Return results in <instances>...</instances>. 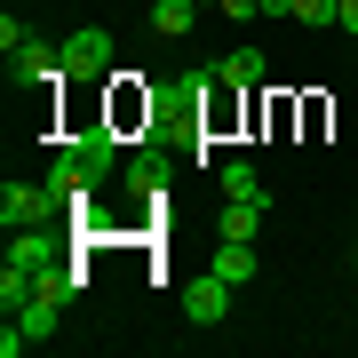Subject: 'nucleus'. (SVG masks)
<instances>
[{
  "label": "nucleus",
  "instance_id": "obj_8",
  "mask_svg": "<svg viewBox=\"0 0 358 358\" xmlns=\"http://www.w3.org/2000/svg\"><path fill=\"white\" fill-rule=\"evenodd\" d=\"M207 271H223L231 287H247V279H255V271H263V263H255V239H223L215 255H207Z\"/></svg>",
  "mask_w": 358,
  "mask_h": 358
},
{
  "label": "nucleus",
  "instance_id": "obj_2",
  "mask_svg": "<svg viewBox=\"0 0 358 358\" xmlns=\"http://www.w3.org/2000/svg\"><path fill=\"white\" fill-rule=\"evenodd\" d=\"M231 294L239 287H231L223 271H192V279H183V319L192 327H223L231 319Z\"/></svg>",
  "mask_w": 358,
  "mask_h": 358
},
{
  "label": "nucleus",
  "instance_id": "obj_5",
  "mask_svg": "<svg viewBox=\"0 0 358 358\" xmlns=\"http://www.w3.org/2000/svg\"><path fill=\"white\" fill-rule=\"evenodd\" d=\"M8 80H16V88H56V80H64V48H40V40H24V48L8 56Z\"/></svg>",
  "mask_w": 358,
  "mask_h": 358
},
{
  "label": "nucleus",
  "instance_id": "obj_4",
  "mask_svg": "<svg viewBox=\"0 0 358 358\" xmlns=\"http://www.w3.org/2000/svg\"><path fill=\"white\" fill-rule=\"evenodd\" d=\"M48 215H64L48 183H16V176L0 183V223H8V231H24V223H48Z\"/></svg>",
  "mask_w": 358,
  "mask_h": 358
},
{
  "label": "nucleus",
  "instance_id": "obj_10",
  "mask_svg": "<svg viewBox=\"0 0 358 358\" xmlns=\"http://www.w3.org/2000/svg\"><path fill=\"white\" fill-rule=\"evenodd\" d=\"M192 24H199V0H152V32L159 40H183Z\"/></svg>",
  "mask_w": 358,
  "mask_h": 358
},
{
  "label": "nucleus",
  "instance_id": "obj_14",
  "mask_svg": "<svg viewBox=\"0 0 358 358\" xmlns=\"http://www.w3.org/2000/svg\"><path fill=\"white\" fill-rule=\"evenodd\" d=\"M294 24H334V0H294Z\"/></svg>",
  "mask_w": 358,
  "mask_h": 358
},
{
  "label": "nucleus",
  "instance_id": "obj_13",
  "mask_svg": "<svg viewBox=\"0 0 358 358\" xmlns=\"http://www.w3.org/2000/svg\"><path fill=\"white\" fill-rule=\"evenodd\" d=\"M215 183H223V199H263V176H255V159H231Z\"/></svg>",
  "mask_w": 358,
  "mask_h": 358
},
{
  "label": "nucleus",
  "instance_id": "obj_7",
  "mask_svg": "<svg viewBox=\"0 0 358 358\" xmlns=\"http://www.w3.org/2000/svg\"><path fill=\"white\" fill-rule=\"evenodd\" d=\"M167 176H176V167H167V152H143V159L120 167V183H128L136 199H159V192H167Z\"/></svg>",
  "mask_w": 358,
  "mask_h": 358
},
{
  "label": "nucleus",
  "instance_id": "obj_9",
  "mask_svg": "<svg viewBox=\"0 0 358 358\" xmlns=\"http://www.w3.org/2000/svg\"><path fill=\"white\" fill-rule=\"evenodd\" d=\"M271 64H263V48H231L223 64H207V80H223V88H255Z\"/></svg>",
  "mask_w": 358,
  "mask_h": 358
},
{
  "label": "nucleus",
  "instance_id": "obj_11",
  "mask_svg": "<svg viewBox=\"0 0 358 358\" xmlns=\"http://www.w3.org/2000/svg\"><path fill=\"white\" fill-rule=\"evenodd\" d=\"M263 207L271 199H231L223 215H215V231H223V239H255V231H263Z\"/></svg>",
  "mask_w": 358,
  "mask_h": 358
},
{
  "label": "nucleus",
  "instance_id": "obj_16",
  "mask_svg": "<svg viewBox=\"0 0 358 358\" xmlns=\"http://www.w3.org/2000/svg\"><path fill=\"white\" fill-rule=\"evenodd\" d=\"M334 24H343V32L358 40V0H334Z\"/></svg>",
  "mask_w": 358,
  "mask_h": 358
},
{
  "label": "nucleus",
  "instance_id": "obj_1",
  "mask_svg": "<svg viewBox=\"0 0 358 358\" xmlns=\"http://www.w3.org/2000/svg\"><path fill=\"white\" fill-rule=\"evenodd\" d=\"M112 32L103 24H80L72 40H64V80H80V88H88V80H112Z\"/></svg>",
  "mask_w": 358,
  "mask_h": 358
},
{
  "label": "nucleus",
  "instance_id": "obj_3",
  "mask_svg": "<svg viewBox=\"0 0 358 358\" xmlns=\"http://www.w3.org/2000/svg\"><path fill=\"white\" fill-rule=\"evenodd\" d=\"M56 159H64L80 183H103V176L120 167V143H112V128H88V136H72V143H64Z\"/></svg>",
  "mask_w": 358,
  "mask_h": 358
},
{
  "label": "nucleus",
  "instance_id": "obj_12",
  "mask_svg": "<svg viewBox=\"0 0 358 358\" xmlns=\"http://www.w3.org/2000/svg\"><path fill=\"white\" fill-rule=\"evenodd\" d=\"M8 319H16V327H24V334H32V343H48V334H56V319H64V303H48V294H32V303H24V310H8Z\"/></svg>",
  "mask_w": 358,
  "mask_h": 358
},
{
  "label": "nucleus",
  "instance_id": "obj_15",
  "mask_svg": "<svg viewBox=\"0 0 358 358\" xmlns=\"http://www.w3.org/2000/svg\"><path fill=\"white\" fill-rule=\"evenodd\" d=\"M215 16H223V24H255V16H263V0H223Z\"/></svg>",
  "mask_w": 358,
  "mask_h": 358
},
{
  "label": "nucleus",
  "instance_id": "obj_6",
  "mask_svg": "<svg viewBox=\"0 0 358 358\" xmlns=\"http://www.w3.org/2000/svg\"><path fill=\"white\" fill-rule=\"evenodd\" d=\"M0 263H8V271H32V279H40V271L56 263V231H48V223H24V231H8V255H0Z\"/></svg>",
  "mask_w": 358,
  "mask_h": 358
},
{
  "label": "nucleus",
  "instance_id": "obj_17",
  "mask_svg": "<svg viewBox=\"0 0 358 358\" xmlns=\"http://www.w3.org/2000/svg\"><path fill=\"white\" fill-rule=\"evenodd\" d=\"M199 8H223V0H199Z\"/></svg>",
  "mask_w": 358,
  "mask_h": 358
}]
</instances>
